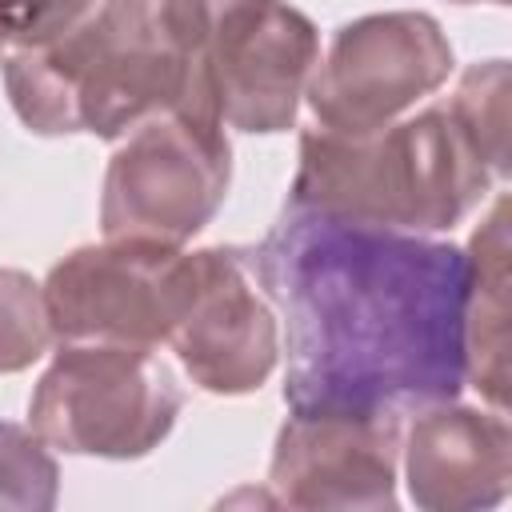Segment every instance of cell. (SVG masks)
Returning <instances> with one entry per match:
<instances>
[{"label":"cell","mask_w":512,"mask_h":512,"mask_svg":"<svg viewBox=\"0 0 512 512\" xmlns=\"http://www.w3.org/2000/svg\"><path fill=\"white\" fill-rule=\"evenodd\" d=\"M252 264L284 328L288 412L404 420L468 384L464 248L288 200Z\"/></svg>","instance_id":"cell-1"},{"label":"cell","mask_w":512,"mask_h":512,"mask_svg":"<svg viewBox=\"0 0 512 512\" xmlns=\"http://www.w3.org/2000/svg\"><path fill=\"white\" fill-rule=\"evenodd\" d=\"M200 28L204 0H100L64 36L0 60L8 104L36 136L120 140L156 112L216 120L204 100Z\"/></svg>","instance_id":"cell-2"},{"label":"cell","mask_w":512,"mask_h":512,"mask_svg":"<svg viewBox=\"0 0 512 512\" xmlns=\"http://www.w3.org/2000/svg\"><path fill=\"white\" fill-rule=\"evenodd\" d=\"M496 172L480 156L448 100L404 112L368 132L308 128L300 136L292 204L344 220L448 232L492 192Z\"/></svg>","instance_id":"cell-3"},{"label":"cell","mask_w":512,"mask_h":512,"mask_svg":"<svg viewBox=\"0 0 512 512\" xmlns=\"http://www.w3.org/2000/svg\"><path fill=\"white\" fill-rule=\"evenodd\" d=\"M184 408L176 372L140 344H56L28 396L32 432L64 456L140 460L164 444Z\"/></svg>","instance_id":"cell-4"},{"label":"cell","mask_w":512,"mask_h":512,"mask_svg":"<svg viewBox=\"0 0 512 512\" xmlns=\"http://www.w3.org/2000/svg\"><path fill=\"white\" fill-rule=\"evenodd\" d=\"M232 184L228 128L192 112H156L120 136L100 184L104 240L184 248Z\"/></svg>","instance_id":"cell-5"},{"label":"cell","mask_w":512,"mask_h":512,"mask_svg":"<svg viewBox=\"0 0 512 512\" xmlns=\"http://www.w3.org/2000/svg\"><path fill=\"white\" fill-rule=\"evenodd\" d=\"M320 64L316 24L288 0H204V100L224 128L272 136L296 124Z\"/></svg>","instance_id":"cell-6"},{"label":"cell","mask_w":512,"mask_h":512,"mask_svg":"<svg viewBox=\"0 0 512 512\" xmlns=\"http://www.w3.org/2000/svg\"><path fill=\"white\" fill-rule=\"evenodd\" d=\"M56 344L108 340L160 348L192 296V252L148 240L72 248L44 276Z\"/></svg>","instance_id":"cell-7"},{"label":"cell","mask_w":512,"mask_h":512,"mask_svg":"<svg viewBox=\"0 0 512 512\" xmlns=\"http://www.w3.org/2000/svg\"><path fill=\"white\" fill-rule=\"evenodd\" d=\"M452 64V44L436 16L412 8L372 12L336 28L304 100L320 128L368 132L440 92Z\"/></svg>","instance_id":"cell-8"},{"label":"cell","mask_w":512,"mask_h":512,"mask_svg":"<svg viewBox=\"0 0 512 512\" xmlns=\"http://www.w3.org/2000/svg\"><path fill=\"white\" fill-rule=\"evenodd\" d=\"M184 376L212 396L256 392L280 360V320L260 288L252 248L212 244L192 252V296L168 332Z\"/></svg>","instance_id":"cell-9"},{"label":"cell","mask_w":512,"mask_h":512,"mask_svg":"<svg viewBox=\"0 0 512 512\" xmlns=\"http://www.w3.org/2000/svg\"><path fill=\"white\" fill-rule=\"evenodd\" d=\"M400 416L288 412L268 464V500L284 508H396Z\"/></svg>","instance_id":"cell-10"},{"label":"cell","mask_w":512,"mask_h":512,"mask_svg":"<svg viewBox=\"0 0 512 512\" xmlns=\"http://www.w3.org/2000/svg\"><path fill=\"white\" fill-rule=\"evenodd\" d=\"M400 464L408 496L424 512L496 508L512 480L508 416L456 400L420 408L400 436Z\"/></svg>","instance_id":"cell-11"},{"label":"cell","mask_w":512,"mask_h":512,"mask_svg":"<svg viewBox=\"0 0 512 512\" xmlns=\"http://www.w3.org/2000/svg\"><path fill=\"white\" fill-rule=\"evenodd\" d=\"M464 380L504 412L508 404V196H496L468 248Z\"/></svg>","instance_id":"cell-12"},{"label":"cell","mask_w":512,"mask_h":512,"mask_svg":"<svg viewBox=\"0 0 512 512\" xmlns=\"http://www.w3.org/2000/svg\"><path fill=\"white\" fill-rule=\"evenodd\" d=\"M508 88H512L508 60H484V64H468L460 72L456 92L444 96L456 120L476 140L488 168L496 172V180L508 176Z\"/></svg>","instance_id":"cell-13"},{"label":"cell","mask_w":512,"mask_h":512,"mask_svg":"<svg viewBox=\"0 0 512 512\" xmlns=\"http://www.w3.org/2000/svg\"><path fill=\"white\" fill-rule=\"evenodd\" d=\"M60 496V464L32 424L0 420V508L48 512Z\"/></svg>","instance_id":"cell-14"},{"label":"cell","mask_w":512,"mask_h":512,"mask_svg":"<svg viewBox=\"0 0 512 512\" xmlns=\"http://www.w3.org/2000/svg\"><path fill=\"white\" fill-rule=\"evenodd\" d=\"M44 288L20 268H0V376L24 372L52 348Z\"/></svg>","instance_id":"cell-15"},{"label":"cell","mask_w":512,"mask_h":512,"mask_svg":"<svg viewBox=\"0 0 512 512\" xmlns=\"http://www.w3.org/2000/svg\"><path fill=\"white\" fill-rule=\"evenodd\" d=\"M100 0H0V40L8 48H36L76 28Z\"/></svg>","instance_id":"cell-16"},{"label":"cell","mask_w":512,"mask_h":512,"mask_svg":"<svg viewBox=\"0 0 512 512\" xmlns=\"http://www.w3.org/2000/svg\"><path fill=\"white\" fill-rule=\"evenodd\" d=\"M452 4H508V0H452Z\"/></svg>","instance_id":"cell-17"},{"label":"cell","mask_w":512,"mask_h":512,"mask_svg":"<svg viewBox=\"0 0 512 512\" xmlns=\"http://www.w3.org/2000/svg\"><path fill=\"white\" fill-rule=\"evenodd\" d=\"M4 56H8V44H4V40H0V60H4Z\"/></svg>","instance_id":"cell-18"}]
</instances>
